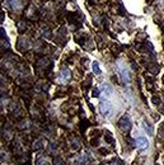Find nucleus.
<instances>
[{
    "instance_id": "f257e3e1",
    "label": "nucleus",
    "mask_w": 164,
    "mask_h": 165,
    "mask_svg": "<svg viewBox=\"0 0 164 165\" xmlns=\"http://www.w3.org/2000/svg\"><path fill=\"white\" fill-rule=\"evenodd\" d=\"M118 127H120V130L122 132L125 133H129L130 131H131V127H132V123L131 121H130V117L127 116V114H125V116H122L120 120H118Z\"/></svg>"
},
{
    "instance_id": "f03ea898",
    "label": "nucleus",
    "mask_w": 164,
    "mask_h": 165,
    "mask_svg": "<svg viewBox=\"0 0 164 165\" xmlns=\"http://www.w3.org/2000/svg\"><path fill=\"white\" fill-rule=\"evenodd\" d=\"M99 109H101V113H102L103 117L109 118L111 116H112L113 107L108 101H102L101 103H99Z\"/></svg>"
},
{
    "instance_id": "7ed1b4c3",
    "label": "nucleus",
    "mask_w": 164,
    "mask_h": 165,
    "mask_svg": "<svg viewBox=\"0 0 164 165\" xmlns=\"http://www.w3.org/2000/svg\"><path fill=\"white\" fill-rule=\"evenodd\" d=\"M135 146L140 150H146L149 147V141L145 139V137H137L135 140Z\"/></svg>"
},
{
    "instance_id": "20e7f679",
    "label": "nucleus",
    "mask_w": 164,
    "mask_h": 165,
    "mask_svg": "<svg viewBox=\"0 0 164 165\" xmlns=\"http://www.w3.org/2000/svg\"><path fill=\"white\" fill-rule=\"evenodd\" d=\"M121 78H122V81H124L125 84H129L130 81H131V76H130L129 71L125 70V69H121Z\"/></svg>"
},
{
    "instance_id": "39448f33",
    "label": "nucleus",
    "mask_w": 164,
    "mask_h": 165,
    "mask_svg": "<svg viewBox=\"0 0 164 165\" xmlns=\"http://www.w3.org/2000/svg\"><path fill=\"white\" fill-rule=\"evenodd\" d=\"M41 149H43V140H42V139H38L37 141H34V142H33L32 150H33V151H38V150H41Z\"/></svg>"
},
{
    "instance_id": "423d86ee",
    "label": "nucleus",
    "mask_w": 164,
    "mask_h": 165,
    "mask_svg": "<svg viewBox=\"0 0 164 165\" xmlns=\"http://www.w3.org/2000/svg\"><path fill=\"white\" fill-rule=\"evenodd\" d=\"M60 78L64 79V80H69V79L71 78L70 70H69V69H62V70H61V72H60Z\"/></svg>"
},
{
    "instance_id": "0eeeda50",
    "label": "nucleus",
    "mask_w": 164,
    "mask_h": 165,
    "mask_svg": "<svg viewBox=\"0 0 164 165\" xmlns=\"http://www.w3.org/2000/svg\"><path fill=\"white\" fill-rule=\"evenodd\" d=\"M104 141H106L107 144H109V145H114V139H113L112 133H111L109 131H106L104 132Z\"/></svg>"
},
{
    "instance_id": "6e6552de",
    "label": "nucleus",
    "mask_w": 164,
    "mask_h": 165,
    "mask_svg": "<svg viewBox=\"0 0 164 165\" xmlns=\"http://www.w3.org/2000/svg\"><path fill=\"white\" fill-rule=\"evenodd\" d=\"M80 147H82V144H80V141L76 139V137H74V139L71 140V149H72L74 151H78Z\"/></svg>"
},
{
    "instance_id": "1a4fd4ad",
    "label": "nucleus",
    "mask_w": 164,
    "mask_h": 165,
    "mask_svg": "<svg viewBox=\"0 0 164 165\" xmlns=\"http://www.w3.org/2000/svg\"><path fill=\"white\" fill-rule=\"evenodd\" d=\"M92 67H93V71L95 75H101L102 71H101V67H99V64L97 62V61H94L93 65H92Z\"/></svg>"
},
{
    "instance_id": "9d476101",
    "label": "nucleus",
    "mask_w": 164,
    "mask_h": 165,
    "mask_svg": "<svg viewBox=\"0 0 164 165\" xmlns=\"http://www.w3.org/2000/svg\"><path fill=\"white\" fill-rule=\"evenodd\" d=\"M53 165H65V161L62 158H60V156H55L53 158Z\"/></svg>"
},
{
    "instance_id": "9b49d317",
    "label": "nucleus",
    "mask_w": 164,
    "mask_h": 165,
    "mask_svg": "<svg viewBox=\"0 0 164 165\" xmlns=\"http://www.w3.org/2000/svg\"><path fill=\"white\" fill-rule=\"evenodd\" d=\"M88 126H89V122H88L87 120H84L80 122V131L82 132H85V130L88 128Z\"/></svg>"
},
{
    "instance_id": "f8f14e48",
    "label": "nucleus",
    "mask_w": 164,
    "mask_h": 165,
    "mask_svg": "<svg viewBox=\"0 0 164 165\" xmlns=\"http://www.w3.org/2000/svg\"><path fill=\"white\" fill-rule=\"evenodd\" d=\"M36 165H46V158L43 156H38L37 158V161H36Z\"/></svg>"
},
{
    "instance_id": "ddd939ff",
    "label": "nucleus",
    "mask_w": 164,
    "mask_h": 165,
    "mask_svg": "<svg viewBox=\"0 0 164 165\" xmlns=\"http://www.w3.org/2000/svg\"><path fill=\"white\" fill-rule=\"evenodd\" d=\"M143 127H144V130H146V132L149 133V135H153V130H151L150 126H148L146 122H144L143 123Z\"/></svg>"
},
{
    "instance_id": "4468645a",
    "label": "nucleus",
    "mask_w": 164,
    "mask_h": 165,
    "mask_svg": "<svg viewBox=\"0 0 164 165\" xmlns=\"http://www.w3.org/2000/svg\"><path fill=\"white\" fill-rule=\"evenodd\" d=\"M112 165H125V163L122 161L121 159H118V158H114L112 160Z\"/></svg>"
},
{
    "instance_id": "2eb2a0df",
    "label": "nucleus",
    "mask_w": 164,
    "mask_h": 165,
    "mask_svg": "<svg viewBox=\"0 0 164 165\" xmlns=\"http://www.w3.org/2000/svg\"><path fill=\"white\" fill-rule=\"evenodd\" d=\"M92 95H93L94 98H98L99 97V89H98V88H94V89L92 90Z\"/></svg>"
},
{
    "instance_id": "dca6fc26",
    "label": "nucleus",
    "mask_w": 164,
    "mask_h": 165,
    "mask_svg": "<svg viewBox=\"0 0 164 165\" xmlns=\"http://www.w3.org/2000/svg\"><path fill=\"white\" fill-rule=\"evenodd\" d=\"M159 136L160 137H164V123L160 126V128H159Z\"/></svg>"
},
{
    "instance_id": "f3484780",
    "label": "nucleus",
    "mask_w": 164,
    "mask_h": 165,
    "mask_svg": "<svg viewBox=\"0 0 164 165\" xmlns=\"http://www.w3.org/2000/svg\"><path fill=\"white\" fill-rule=\"evenodd\" d=\"M99 154H101V155H107V154H108V150H107V149H99Z\"/></svg>"
},
{
    "instance_id": "a211bd4d",
    "label": "nucleus",
    "mask_w": 164,
    "mask_h": 165,
    "mask_svg": "<svg viewBox=\"0 0 164 165\" xmlns=\"http://www.w3.org/2000/svg\"><path fill=\"white\" fill-rule=\"evenodd\" d=\"M159 102H160V101H159V98H158V97H153V103H154L155 106H158V104H159Z\"/></svg>"
},
{
    "instance_id": "6ab92c4d",
    "label": "nucleus",
    "mask_w": 164,
    "mask_h": 165,
    "mask_svg": "<svg viewBox=\"0 0 164 165\" xmlns=\"http://www.w3.org/2000/svg\"><path fill=\"white\" fill-rule=\"evenodd\" d=\"M15 1H17V0H10V5H11V6H13V8H14V9H15V8H17V6H18V4H17V3H15Z\"/></svg>"
},
{
    "instance_id": "aec40b11",
    "label": "nucleus",
    "mask_w": 164,
    "mask_h": 165,
    "mask_svg": "<svg viewBox=\"0 0 164 165\" xmlns=\"http://www.w3.org/2000/svg\"><path fill=\"white\" fill-rule=\"evenodd\" d=\"M98 145V139H93L92 140V146H97Z\"/></svg>"
},
{
    "instance_id": "412c9836",
    "label": "nucleus",
    "mask_w": 164,
    "mask_h": 165,
    "mask_svg": "<svg viewBox=\"0 0 164 165\" xmlns=\"http://www.w3.org/2000/svg\"><path fill=\"white\" fill-rule=\"evenodd\" d=\"M78 165H88V164H87V163H79Z\"/></svg>"
},
{
    "instance_id": "4be33fe9",
    "label": "nucleus",
    "mask_w": 164,
    "mask_h": 165,
    "mask_svg": "<svg viewBox=\"0 0 164 165\" xmlns=\"http://www.w3.org/2000/svg\"><path fill=\"white\" fill-rule=\"evenodd\" d=\"M99 165H106V164H104V163H101V164H99Z\"/></svg>"
},
{
    "instance_id": "5701e85b",
    "label": "nucleus",
    "mask_w": 164,
    "mask_h": 165,
    "mask_svg": "<svg viewBox=\"0 0 164 165\" xmlns=\"http://www.w3.org/2000/svg\"><path fill=\"white\" fill-rule=\"evenodd\" d=\"M163 81H164V78H163Z\"/></svg>"
}]
</instances>
